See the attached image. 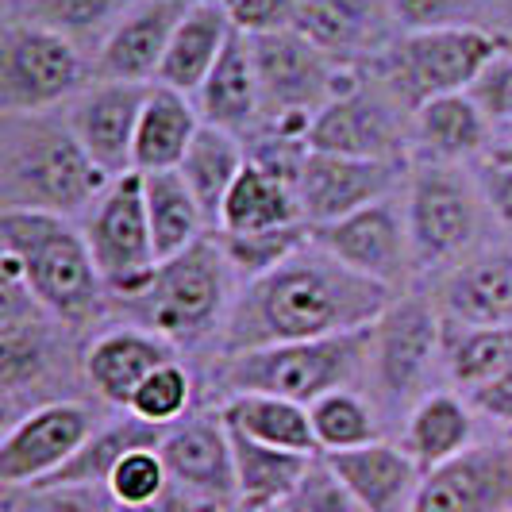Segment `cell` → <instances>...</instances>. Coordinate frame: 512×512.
<instances>
[{
    "mask_svg": "<svg viewBox=\"0 0 512 512\" xmlns=\"http://www.w3.org/2000/svg\"><path fill=\"white\" fill-rule=\"evenodd\" d=\"M158 455L170 470V482L185 489L189 497L205 501L212 509H239V486H235V447L231 428L220 409H193L158 443Z\"/></svg>",
    "mask_w": 512,
    "mask_h": 512,
    "instance_id": "cell-17",
    "label": "cell"
},
{
    "mask_svg": "<svg viewBox=\"0 0 512 512\" xmlns=\"http://www.w3.org/2000/svg\"><path fill=\"white\" fill-rule=\"evenodd\" d=\"M128 8L131 0H4V20H27L62 31L93 54Z\"/></svg>",
    "mask_w": 512,
    "mask_h": 512,
    "instance_id": "cell-36",
    "label": "cell"
},
{
    "mask_svg": "<svg viewBox=\"0 0 512 512\" xmlns=\"http://www.w3.org/2000/svg\"><path fill=\"white\" fill-rule=\"evenodd\" d=\"M185 359L178 347L162 335L135 328V324H108L81 347V374L85 389L104 409L128 412L139 385L151 378L158 366Z\"/></svg>",
    "mask_w": 512,
    "mask_h": 512,
    "instance_id": "cell-20",
    "label": "cell"
},
{
    "mask_svg": "<svg viewBox=\"0 0 512 512\" xmlns=\"http://www.w3.org/2000/svg\"><path fill=\"white\" fill-rule=\"evenodd\" d=\"M370 339H374V324L359 332L324 335V339H297V343H274V347H255L239 355H216L212 382L220 397L270 393V397L312 405L335 389L366 385Z\"/></svg>",
    "mask_w": 512,
    "mask_h": 512,
    "instance_id": "cell-6",
    "label": "cell"
},
{
    "mask_svg": "<svg viewBox=\"0 0 512 512\" xmlns=\"http://www.w3.org/2000/svg\"><path fill=\"white\" fill-rule=\"evenodd\" d=\"M93 81V54L51 27L4 20L0 27V112L66 108Z\"/></svg>",
    "mask_w": 512,
    "mask_h": 512,
    "instance_id": "cell-10",
    "label": "cell"
},
{
    "mask_svg": "<svg viewBox=\"0 0 512 512\" xmlns=\"http://www.w3.org/2000/svg\"><path fill=\"white\" fill-rule=\"evenodd\" d=\"M482 8H486V27L501 31L512 43V0H482Z\"/></svg>",
    "mask_w": 512,
    "mask_h": 512,
    "instance_id": "cell-50",
    "label": "cell"
},
{
    "mask_svg": "<svg viewBox=\"0 0 512 512\" xmlns=\"http://www.w3.org/2000/svg\"><path fill=\"white\" fill-rule=\"evenodd\" d=\"M201 124L205 120L189 93L154 81L147 104H143V116H139V131H135V174L178 170Z\"/></svg>",
    "mask_w": 512,
    "mask_h": 512,
    "instance_id": "cell-28",
    "label": "cell"
},
{
    "mask_svg": "<svg viewBox=\"0 0 512 512\" xmlns=\"http://www.w3.org/2000/svg\"><path fill=\"white\" fill-rule=\"evenodd\" d=\"M308 224L301 197H297V185L293 181L278 178L270 170L255 166L247 158L239 181L231 185L224 212H220V228L231 235H258V231H278V228H297ZM312 228V224H308Z\"/></svg>",
    "mask_w": 512,
    "mask_h": 512,
    "instance_id": "cell-30",
    "label": "cell"
},
{
    "mask_svg": "<svg viewBox=\"0 0 512 512\" xmlns=\"http://www.w3.org/2000/svg\"><path fill=\"white\" fill-rule=\"evenodd\" d=\"M462 397L470 401V409L478 412L482 420H493V424H501V428L512 432V370H505L493 382L478 385L474 393H462Z\"/></svg>",
    "mask_w": 512,
    "mask_h": 512,
    "instance_id": "cell-47",
    "label": "cell"
},
{
    "mask_svg": "<svg viewBox=\"0 0 512 512\" xmlns=\"http://www.w3.org/2000/svg\"><path fill=\"white\" fill-rule=\"evenodd\" d=\"M112 178L89 158L66 112H0V212L81 220Z\"/></svg>",
    "mask_w": 512,
    "mask_h": 512,
    "instance_id": "cell-2",
    "label": "cell"
},
{
    "mask_svg": "<svg viewBox=\"0 0 512 512\" xmlns=\"http://www.w3.org/2000/svg\"><path fill=\"white\" fill-rule=\"evenodd\" d=\"M77 389H85L77 332L58 324L51 312L31 297L24 274H20V262L0 255V393H4V412L12 416L20 397H31V409H39L47 401L77 397Z\"/></svg>",
    "mask_w": 512,
    "mask_h": 512,
    "instance_id": "cell-5",
    "label": "cell"
},
{
    "mask_svg": "<svg viewBox=\"0 0 512 512\" xmlns=\"http://www.w3.org/2000/svg\"><path fill=\"white\" fill-rule=\"evenodd\" d=\"M193 0H131V8L93 51V77L101 81H158L170 39Z\"/></svg>",
    "mask_w": 512,
    "mask_h": 512,
    "instance_id": "cell-21",
    "label": "cell"
},
{
    "mask_svg": "<svg viewBox=\"0 0 512 512\" xmlns=\"http://www.w3.org/2000/svg\"><path fill=\"white\" fill-rule=\"evenodd\" d=\"M151 85L93 77L74 101L62 108L70 128L81 139V147L108 178L135 170V131H139V116H143Z\"/></svg>",
    "mask_w": 512,
    "mask_h": 512,
    "instance_id": "cell-18",
    "label": "cell"
},
{
    "mask_svg": "<svg viewBox=\"0 0 512 512\" xmlns=\"http://www.w3.org/2000/svg\"><path fill=\"white\" fill-rule=\"evenodd\" d=\"M509 47L512 43L501 31L478 24L405 31L370 66L409 108H420L443 93H466L489 62Z\"/></svg>",
    "mask_w": 512,
    "mask_h": 512,
    "instance_id": "cell-9",
    "label": "cell"
},
{
    "mask_svg": "<svg viewBox=\"0 0 512 512\" xmlns=\"http://www.w3.org/2000/svg\"><path fill=\"white\" fill-rule=\"evenodd\" d=\"M512 370V324L509 328H447L443 347V382L459 393Z\"/></svg>",
    "mask_w": 512,
    "mask_h": 512,
    "instance_id": "cell-37",
    "label": "cell"
},
{
    "mask_svg": "<svg viewBox=\"0 0 512 512\" xmlns=\"http://www.w3.org/2000/svg\"><path fill=\"white\" fill-rule=\"evenodd\" d=\"M308 416H312V436L320 455L355 451L382 439V412L362 389H335L328 397L312 401Z\"/></svg>",
    "mask_w": 512,
    "mask_h": 512,
    "instance_id": "cell-38",
    "label": "cell"
},
{
    "mask_svg": "<svg viewBox=\"0 0 512 512\" xmlns=\"http://www.w3.org/2000/svg\"><path fill=\"white\" fill-rule=\"evenodd\" d=\"M89 255L97 262V274L108 293V305L131 297L135 289L151 282L158 251H154L151 216H147V193L143 174H120L101 193V201L89 208L81 220Z\"/></svg>",
    "mask_w": 512,
    "mask_h": 512,
    "instance_id": "cell-13",
    "label": "cell"
},
{
    "mask_svg": "<svg viewBox=\"0 0 512 512\" xmlns=\"http://www.w3.org/2000/svg\"><path fill=\"white\" fill-rule=\"evenodd\" d=\"M393 297V289L355 274L316 239H308L282 266L239 289L216 355L359 332L393 305Z\"/></svg>",
    "mask_w": 512,
    "mask_h": 512,
    "instance_id": "cell-1",
    "label": "cell"
},
{
    "mask_svg": "<svg viewBox=\"0 0 512 512\" xmlns=\"http://www.w3.org/2000/svg\"><path fill=\"white\" fill-rule=\"evenodd\" d=\"M409 124L412 108L366 62L355 85H347L339 97H332L312 116L308 147L328 154H351V158L412 162Z\"/></svg>",
    "mask_w": 512,
    "mask_h": 512,
    "instance_id": "cell-11",
    "label": "cell"
},
{
    "mask_svg": "<svg viewBox=\"0 0 512 512\" xmlns=\"http://www.w3.org/2000/svg\"><path fill=\"white\" fill-rule=\"evenodd\" d=\"M247 166V143L239 135H231L224 128H212V124H201L193 147L181 158L178 174L185 178L189 193L197 197V205L205 208L208 224L220 228V212H224V201H228L231 185L239 181Z\"/></svg>",
    "mask_w": 512,
    "mask_h": 512,
    "instance_id": "cell-34",
    "label": "cell"
},
{
    "mask_svg": "<svg viewBox=\"0 0 512 512\" xmlns=\"http://www.w3.org/2000/svg\"><path fill=\"white\" fill-rule=\"evenodd\" d=\"M251 58L262 85V124L266 120H312L324 104L355 85L362 66H347L320 51L297 27L255 35Z\"/></svg>",
    "mask_w": 512,
    "mask_h": 512,
    "instance_id": "cell-12",
    "label": "cell"
},
{
    "mask_svg": "<svg viewBox=\"0 0 512 512\" xmlns=\"http://www.w3.org/2000/svg\"><path fill=\"white\" fill-rule=\"evenodd\" d=\"M220 4L228 12L231 27L247 39L289 31L297 27V12H301V0H220Z\"/></svg>",
    "mask_w": 512,
    "mask_h": 512,
    "instance_id": "cell-44",
    "label": "cell"
},
{
    "mask_svg": "<svg viewBox=\"0 0 512 512\" xmlns=\"http://www.w3.org/2000/svg\"><path fill=\"white\" fill-rule=\"evenodd\" d=\"M497 143H509V147H512V120L501 131H497Z\"/></svg>",
    "mask_w": 512,
    "mask_h": 512,
    "instance_id": "cell-52",
    "label": "cell"
},
{
    "mask_svg": "<svg viewBox=\"0 0 512 512\" xmlns=\"http://www.w3.org/2000/svg\"><path fill=\"white\" fill-rule=\"evenodd\" d=\"M193 397H197V378L189 359H174L158 366L147 382L139 385V393L131 397V416L147 420L154 428H174L193 412Z\"/></svg>",
    "mask_w": 512,
    "mask_h": 512,
    "instance_id": "cell-39",
    "label": "cell"
},
{
    "mask_svg": "<svg viewBox=\"0 0 512 512\" xmlns=\"http://www.w3.org/2000/svg\"><path fill=\"white\" fill-rule=\"evenodd\" d=\"M278 512H362L359 501L351 497V489L339 482L328 459L316 455L308 462L305 478L297 482V489L285 497V505Z\"/></svg>",
    "mask_w": 512,
    "mask_h": 512,
    "instance_id": "cell-43",
    "label": "cell"
},
{
    "mask_svg": "<svg viewBox=\"0 0 512 512\" xmlns=\"http://www.w3.org/2000/svg\"><path fill=\"white\" fill-rule=\"evenodd\" d=\"M470 443H478V412L451 385L432 389L405 416V428H401V447L420 462L424 474L462 455Z\"/></svg>",
    "mask_w": 512,
    "mask_h": 512,
    "instance_id": "cell-27",
    "label": "cell"
},
{
    "mask_svg": "<svg viewBox=\"0 0 512 512\" xmlns=\"http://www.w3.org/2000/svg\"><path fill=\"white\" fill-rule=\"evenodd\" d=\"M297 31L347 66L374 62L397 39L389 0H301Z\"/></svg>",
    "mask_w": 512,
    "mask_h": 512,
    "instance_id": "cell-24",
    "label": "cell"
},
{
    "mask_svg": "<svg viewBox=\"0 0 512 512\" xmlns=\"http://www.w3.org/2000/svg\"><path fill=\"white\" fill-rule=\"evenodd\" d=\"M274 512H278V509H274Z\"/></svg>",
    "mask_w": 512,
    "mask_h": 512,
    "instance_id": "cell-53",
    "label": "cell"
},
{
    "mask_svg": "<svg viewBox=\"0 0 512 512\" xmlns=\"http://www.w3.org/2000/svg\"><path fill=\"white\" fill-rule=\"evenodd\" d=\"M447 320L428 289L393 297V305L374 320L366 389L378 412L409 416L443 378Z\"/></svg>",
    "mask_w": 512,
    "mask_h": 512,
    "instance_id": "cell-8",
    "label": "cell"
},
{
    "mask_svg": "<svg viewBox=\"0 0 512 512\" xmlns=\"http://www.w3.org/2000/svg\"><path fill=\"white\" fill-rule=\"evenodd\" d=\"M339 482L351 489L362 512H412L424 486V470L401 443L374 439L355 451L324 455Z\"/></svg>",
    "mask_w": 512,
    "mask_h": 512,
    "instance_id": "cell-25",
    "label": "cell"
},
{
    "mask_svg": "<svg viewBox=\"0 0 512 512\" xmlns=\"http://www.w3.org/2000/svg\"><path fill=\"white\" fill-rule=\"evenodd\" d=\"M497 143V128L482 104L466 93H443L412 108L409 151L412 162H447V166H478Z\"/></svg>",
    "mask_w": 512,
    "mask_h": 512,
    "instance_id": "cell-23",
    "label": "cell"
},
{
    "mask_svg": "<svg viewBox=\"0 0 512 512\" xmlns=\"http://www.w3.org/2000/svg\"><path fill=\"white\" fill-rule=\"evenodd\" d=\"M235 447V486H239V512H274L285 505V497L305 478L308 462L316 455L266 447L255 439L231 432Z\"/></svg>",
    "mask_w": 512,
    "mask_h": 512,
    "instance_id": "cell-33",
    "label": "cell"
},
{
    "mask_svg": "<svg viewBox=\"0 0 512 512\" xmlns=\"http://www.w3.org/2000/svg\"><path fill=\"white\" fill-rule=\"evenodd\" d=\"M224 255H228L231 270L239 285L255 282L262 274H270L274 266H282L289 255H297L312 239V228L308 224H297V228H278V231H258V235H231V231H216Z\"/></svg>",
    "mask_w": 512,
    "mask_h": 512,
    "instance_id": "cell-40",
    "label": "cell"
},
{
    "mask_svg": "<svg viewBox=\"0 0 512 512\" xmlns=\"http://www.w3.org/2000/svg\"><path fill=\"white\" fill-rule=\"evenodd\" d=\"M0 255L20 262L31 297L70 332L85 335L108 324V293L77 220L51 212H0Z\"/></svg>",
    "mask_w": 512,
    "mask_h": 512,
    "instance_id": "cell-4",
    "label": "cell"
},
{
    "mask_svg": "<svg viewBox=\"0 0 512 512\" xmlns=\"http://www.w3.org/2000/svg\"><path fill=\"white\" fill-rule=\"evenodd\" d=\"M193 104L205 124L231 131L243 143L262 128V85H258L247 35L239 31L231 35V43L212 66V74L205 77V85L193 93Z\"/></svg>",
    "mask_w": 512,
    "mask_h": 512,
    "instance_id": "cell-26",
    "label": "cell"
},
{
    "mask_svg": "<svg viewBox=\"0 0 512 512\" xmlns=\"http://www.w3.org/2000/svg\"><path fill=\"white\" fill-rule=\"evenodd\" d=\"M24 512H116L112 493L101 486H51L24 489Z\"/></svg>",
    "mask_w": 512,
    "mask_h": 512,
    "instance_id": "cell-46",
    "label": "cell"
},
{
    "mask_svg": "<svg viewBox=\"0 0 512 512\" xmlns=\"http://www.w3.org/2000/svg\"><path fill=\"white\" fill-rule=\"evenodd\" d=\"M116 512H220L212 509V505H205V501H197V497H189L185 489L170 486L158 501H151V505H143V509H120L116 505Z\"/></svg>",
    "mask_w": 512,
    "mask_h": 512,
    "instance_id": "cell-49",
    "label": "cell"
},
{
    "mask_svg": "<svg viewBox=\"0 0 512 512\" xmlns=\"http://www.w3.org/2000/svg\"><path fill=\"white\" fill-rule=\"evenodd\" d=\"M101 412L85 397L47 401L8 424L0 439V486L31 489L58 474L101 428Z\"/></svg>",
    "mask_w": 512,
    "mask_h": 512,
    "instance_id": "cell-15",
    "label": "cell"
},
{
    "mask_svg": "<svg viewBox=\"0 0 512 512\" xmlns=\"http://www.w3.org/2000/svg\"><path fill=\"white\" fill-rule=\"evenodd\" d=\"M401 193L359 208V212H351L335 224L312 228V239L328 255L339 258L343 266H351L362 278L393 289L397 297L424 285L416 255H412L409 216H405V197Z\"/></svg>",
    "mask_w": 512,
    "mask_h": 512,
    "instance_id": "cell-14",
    "label": "cell"
},
{
    "mask_svg": "<svg viewBox=\"0 0 512 512\" xmlns=\"http://www.w3.org/2000/svg\"><path fill=\"white\" fill-rule=\"evenodd\" d=\"M412 512H512V436L478 439L428 470Z\"/></svg>",
    "mask_w": 512,
    "mask_h": 512,
    "instance_id": "cell-19",
    "label": "cell"
},
{
    "mask_svg": "<svg viewBox=\"0 0 512 512\" xmlns=\"http://www.w3.org/2000/svg\"><path fill=\"white\" fill-rule=\"evenodd\" d=\"M412 162H382V158H351V154H328L308 147L301 174H297V197L312 228L335 224L359 208L397 197L405 189Z\"/></svg>",
    "mask_w": 512,
    "mask_h": 512,
    "instance_id": "cell-16",
    "label": "cell"
},
{
    "mask_svg": "<svg viewBox=\"0 0 512 512\" xmlns=\"http://www.w3.org/2000/svg\"><path fill=\"white\" fill-rule=\"evenodd\" d=\"M216 409L224 416V424L239 436L266 443V447H282V451L320 455L316 436H312V416L301 401L270 397V393H235V397H224Z\"/></svg>",
    "mask_w": 512,
    "mask_h": 512,
    "instance_id": "cell-31",
    "label": "cell"
},
{
    "mask_svg": "<svg viewBox=\"0 0 512 512\" xmlns=\"http://www.w3.org/2000/svg\"><path fill=\"white\" fill-rule=\"evenodd\" d=\"M170 486L174 482H170V470L158 455V447H135V451H128L124 459L116 462V470H112L104 489L112 493V501L120 509H143V505L158 501Z\"/></svg>",
    "mask_w": 512,
    "mask_h": 512,
    "instance_id": "cell-41",
    "label": "cell"
},
{
    "mask_svg": "<svg viewBox=\"0 0 512 512\" xmlns=\"http://www.w3.org/2000/svg\"><path fill=\"white\" fill-rule=\"evenodd\" d=\"M389 16L397 35L405 31H436V27H486L482 0H389Z\"/></svg>",
    "mask_w": 512,
    "mask_h": 512,
    "instance_id": "cell-42",
    "label": "cell"
},
{
    "mask_svg": "<svg viewBox=\"0 0 512 512\" xmlns=\"http://www.w3.org/2000/svg\"><path fill=\"white\" fill-rule=\"evenodd\" d=\"M239 278L231 270L228 255L208 231L181 255L162 258L154 266L151 282L108 305V324H135L162 335L181 355L216 351L220 335L228 328L231 305L239 297Z\"/></svg>",
    "mask_w": 512,
    "mask_h": 512,
    "instance_id": "cell-3",
    "label": "cell"
},
{
    "mask_svg": "<svg viewBox=\"0 0 512 512\" xmlns=\"http://www.w3.org/2000/svg\"><path fill=\"white\" fill-rule=\"evenodd\" d=\"M447 328H509L512 324V247H486L439 274L428 289Z\"/></svg>",
    "mask_w": 512,
    "mask_h": 512,
    "instance_id": "cell-22",
    "label": "cell"
},
{
    "mask_svg": "<svg viewBox=\"0 0 512 512\" xmlns=\"http://www.w3.org/2000/svg\"><path fill=\"white\" fill-rule=\"evenodd\" d=\"M143 193H147V216H151V235L158 262L162 258L181 255L185 247H193L197 239H205L208 224L205 208L197 205V197L189 193V185L178 170H158V174H143Z\"/></svg>",
    "mask_w": 512,
    "mask_h": 512,
    "instance_id": "cell-35",
    "label": "cell"
},
{
    "mask_svg": "<svg viewBox=\"0 0 512 512\" xmlns=\"http://www.w3.org/2000/svg\"><path fill=\"white\" fill-rule=\"evenodd\" d=\"M231 35H235V27H231L220 0H193L189 12L181 16L174 39H170L158 81L193 97L205 85V77L212 74V66L220 62Z\"/></svg>",
    "mask_w": 512,
    "mask_h": 512,
    "instance_id": "cell-29",
    "label": "cell"
},
{
    "mask_svg": "<svg viewBox=\"0 0 512 512\" xmlns=\"http://www.w3.org/2000/svg\"><path fill=\"white\" fill-rule=\"evenodd\" d=\"M470 97L482 104V112L493 120L497 131L509 124L512 120V47L497 54L486 70H482V77L470 85Z\"/></svg>",
    "mask_w": 512,
    "mask_h": 512,
    "instance_id": "cell-45",
    "label": "cell"
},
{
    "mask_svg": "<svg viewBox=\"0 0 512 512\" xmlns=\"http://www.w3.org/2000/svg\"><path fill=\"white\" fill-rule=\"evenodd\" d=\"M482 162H497V166L512 170V147H509V143H493V151H489Z\"/></svg>",
    "mask_w": 512,
    "mask_h": 512,
    "instance_id": "cell-51",
    "label": "cell"
},
{
    "mask_svg": "<svg viewBox=\"0 0 512 512\" xmlns=\"http://www.w3.org/2000/svg\"><path fill=\"white\" fill-rule=\"evenodd\" d=\"M166 436V428H154L147 420L131 416V412H112L104 416L101 428L85 439V447L77 451L74 459L66 462L58 474H51L47 482L31 489H51V486H108L116 462L124 459L135 447H158Z\"/></svg>",
    "mask_w": 512,
    "mask_h": 512,
    "instance_id": "cell-32",
    "label": "cell"
},
{
    "mask_svg": "<svg viewBox=\"0 0 512 512\" xmlns=\"http://www.w3.org/2000/svg\"><path fill=\"white\" fill-rule=\"evenodd\" d=\"M401 197L420 278H439L470 255L486 251L493 212L478 181V166L412 162Z\"/></svg>",
    "mask_w": 512,
    "mask_h": 512,
    "instance_id": "cell-7",
    "label": "cell"
},
{
    "mask_svg": "<svg viewBox=\"0 0 512 512\" xmlns=\"http://www.w3.org/2000/svg\"><path fill=\"white\" fill-rule=\"evenodd\" d=\"M478 181L486 193V205L493 212V224L512 235V170L497 162H478Z\"/></svg>",
    "mask_w": 512,
    "mask_h": 512,
    "instance_id": "cell-48",
    "label": "cell"
}]
</instances>
